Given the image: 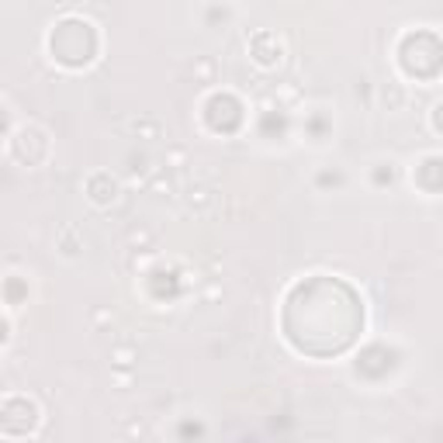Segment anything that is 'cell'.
Here are the masks:
<instances>
[{
  "label": "cell",
  "mask_w": 443,
  "mask_h": 443,
  "mask_svg": "<svg viewBox=\"0 0 443 443\" xmlns=\"http://www.w3.org/2000/svg\"><path fill=\"white\" fill-rule=\"evenodd\" d=\"M212 205H215V187H197V184H194L191 191H187V208H191V212L205 215Z\"/></svg>",
  "instance_id": "1"
},
{
  "label": "cell",
  "mask_w": 443,
  "mask_h": 443,
  "mask_svg": "<svg viewBox=\"0 0 443 443\" xmlns=\"http://www.w3.org/2000/svg\"><path fill=\"white\" fill-rule=\"evenodd\" d=\"M132 132H135V135H146V139H159V135H163V128H159V121L135 118V121H132Z\"/></svg>",
  "instance_id": "2"
},
{
  "label": "cell",
  "mask_w": 443,
  "mask_h": 443,
  "mask_svg": "<svg viewBox=\"0 0 443 443\" xmlns=\"http://www.w3.org/2000/svg\"><path fill=\"white\" fill-rule=\"evenodd\" d=\"M153 191H166V194H170V191H174V184H170V180H163V177H156V180H153Z\"/></svg>",
  "instance_id": "3"
}]
</instances>
